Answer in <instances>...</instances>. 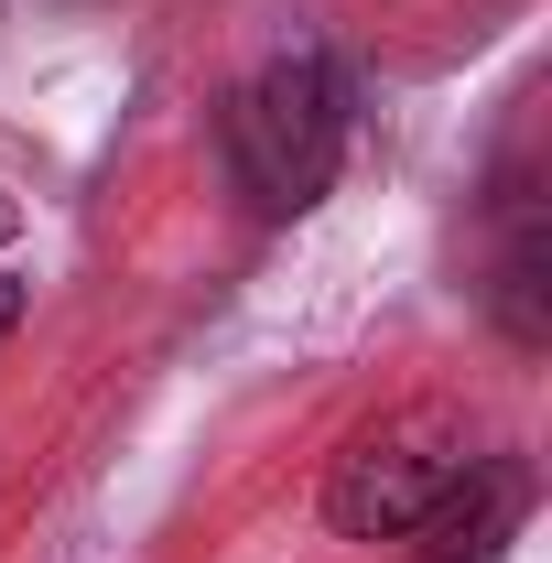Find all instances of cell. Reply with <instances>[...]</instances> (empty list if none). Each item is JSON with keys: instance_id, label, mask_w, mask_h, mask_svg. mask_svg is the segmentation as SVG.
Returning <instances> with one entry per match:
<instances>
[{"instance_id": "obj_2", "label": "cell", "mask_w": 552, "mask_h": 563, "mask_svg": "<svg viewBox=\"0 0 552 563\" xmlns=\"http://www.w3.org/2000/svg\"><path fill=\"white\" fill-rule=\"evenodd\" d=\"M466 466H477V433H466V422H433V412L390 422V433H368V444L336 455L325 520H336L346 542H412L422 520L466 488Z\"/></svg>"}, {"instance_id": "obj_1", "label": "cell", "mask_w": 552, "mask_h": 563, "mask_svg": "<svg viewBox=\"0 0 552 563\" xmlns=\"http://www.w3.org/2000/svg\"><path fill=\"white\" fill-rule=\"evenodd\" d=\"M217 141H228V174L261 217H303L346 163V76L325 44H281L228 87L217 109Z\"/></svg>"}, {"instance_id": "obj_3", "label": "cell", "mask_w": 552, "mask_h": 563, "mask_svg": "<svg viewBox=\"0 0 552 563\" xmlns=\"http://www.w3.org/2000/svg\"><path fill=\"white\" fill-rule=\"evenodd\" d=\"M509 531H520V466H509V455H477V466H466V488L422 520V542H433L422 563H498Z\"/></svg>"}, {"instance_id": "obj_6", "label": "cell", "mask_w": 552, "mask_h": 563, "mask_svg": "<svg viewBox=\"0 0 552 563\" xmlns=\"http://www.w3.org/2000/svg\"><path fill=\"white\" fill-rule=\"evenodd\" d=\"M11 228H22V207H11V196H0V239H11Z\"/></svg>"}, {"instance_id": "obj_5", "label": "cell", "mask_w": 552, "mask_h": 563, "mask_svg": "<svg viewBox=\"0 0 552 563\" xmlns=\"http://www.w3.org/2000/svg\"><path fill=\"white\" fill-rule=\"evenodd\" d=\"M11 325H22V282L0 272V336H11Z\"/></svg>"}, {"instance_id": "obj_4", "label": "cell", "mask_w": 552, "mask_h": 563, "mask_svg": "<svg viewBox=\"0 0 552 563\" xmlns=\"http://www.w3.org/2000/svg\"><path fill=\"white\" fill-rule=\"evenodd\" d=\"M498 325H509L520 347H542V336H552V314H542V228H520L509 261H498Z\"/></svg>"}]
</instances>
